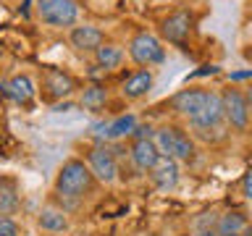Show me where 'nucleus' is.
<instances>
[{"mask_svg": "<svg viewBox=\"0 0 252 236\" xmlns=\"http://www.w3.org/2000/svg\"><path fill=\"white\" fill-rule=\"evenodd\" d=\"M53 189L61 200L79 202L94 189V176H92V171L87 168V163L82 157H68V160L58 168V173H55Z\"/></svg>", "mask_w": 252, "mask_h": 236, "instance_id": "nucleus-1", "label": "nucleus"}, {"mask_svg": "<svg viewBox=\"0 0 252 236\" xmlns=\"http://www.w3.org/2000/svg\"><path fill=\"white\" fill-rule=\"evenodd\" d=\"M153 145L158 149V155L173 157L176 163H189L197 152L194 137L184 129V126H176V123H165L160 129H155Z\"/></svg>", "mask_w": 252, "mask_h": 236, "instance_id": "nucleus-2", "label": "nucleus"}, {"mask_svg": "<svg viewBox=\"0 0 252 236\" xmlns=\"http://www.w3.org/2000/svg\"><path fill=\"white\" fill-rule=\"evenodd\" d=\"M118 149L116 145H110V142H100V145H94L87 149V168L92 171L94 181H102V184H113L118 178Z\"/></svg>", "mask_w": 252, "mask_h": 236, "instance_id": "nucleus-3", "label": "nucleus"}, {"mask_svg": "<svg viewBox=\"0 0 252 236\" xmlns=\"http://www.w3.org/2000/svg\"><path fill=\"white\" fill-rule=\"evenodd\" d=\"M34 13L45 27L71 29L79 19L76 0H34Z\"/></svg>", "mask_w": 252, "mask_h": 236, "instance_id": "nucleus-4", "label": "nucleus"}, {"mask_svg": "<svg viewBox=\"0 0 252 236\" xmlns=\"http://www.w3.org/2000/svg\"><path fill=\"white\" fill-rule=\"evenodd\" d=\"M129 58L137 63L139 68H150V66H160L165 60V47L153 31H137L129 39Z\"/></svg>", "mask_w": 252, "mask_h": 236, "instance_id": "nucleus-5", "label": "nucleus"}, {"mask_svg": "<svg viewBox=\"0 0 252 236\" xmlns=\"http://www.w3.org/2000/svg\"><path fill=\"white\" fill-rule=\"evenodd\" d=\"M220 108H223V123H228L234 131L244 134L250 126V100L247 94L236 87H226L223 92H218Z\"/></svg>", "mask_w": 252, "mask_h": 236, "instance_id": "nucleus-6", "label": "nucleus"}, {"mask_svg": "<svg viewBox=\"0 0 252 236\" xmlns=\"http://www.w3.org/2000/svg\"><path fill=\"white\" fill-rule=\"evenodd\" d=\"M74 89H76V82L68 71L55 68V66H47L42 71V97L47 102H58L63 97H71Z\"/></svg>", "mask_w": 252, "mask_h": 236, "instance_id": "nucleus-7", "label": "nucleus"}, {"mask_svg": "<svg viewBox=\"0 0 252 236\" xmlns=\"http://www.w3.org/2000/svg\"><path fill=\"white\" fill-rule=\"evenodd\" d=\"M192 27H194L192 13L181 8V11H173L163 19L160 34H163V39H168V42H173V45H184L189 39V34H192Z\"/></svg>", "mask_w": 252, "mask_h": 236, "instance_id": "nucleus-8", "label": "nucleus"}, {"mask_svg": "<svg viewBox=\"0 0 252 236\" xmlns=\"http://www.w3.org/2000/svg\"><path fill=\"white\" fill-rule=\"evenodd\" d=\"M208 97H210V89H202V87H189V89H179L176 94H173V97H171V108L189 121L192 116H197L202 110V105L208 102Z\"/></svg>", "mask_w": 252, "mask_h": 236, "instance_id": "nucleus-9", "label": "nucleus"}, {"mask_svg": "<svg viewBox=\"0 0 252 236\" xmlns=\"http://www.w3.org/2000/svg\"><path fill=\"white\" fill-rule=\"evenodd\" d=\"M220 126H223V108H220V97H218V92H210V97L202 105V110L197 116L189 118V129H192V131H202V129H220Z\"/></svg>", "mask_w": 252, "mask_h": 236, "instance_id": "nucleus-10", "label": "nucleus"}, {"mask_svg": "<svg viewBox=\"0 0 252 236\" xmlns=\"http://www.w3.org/2000/svg\"><path fill=\"white\" fill-rule=\"evenodd\" d=\"M68 42L79 53H94L105 42V34H102V29L92 27V24H74L68 29Z\"/></svg>", "mask_w": 252, "mask_h": 236, "instance_id": "nucleus-11", "label": "nucleus"}, {"mask_svg": "<svg viewBox=\"0 0 252 236\" xmlns=\"http://www.w3.org/2000/svg\"><path fill=\"white\" fill-rule=\"evenodd\" d=\"M153 84H155L153 71H150V68H139V71H134V74H129L124 79L121 97L124 100H142V97H147V94L153 92Z\"/></svg>", "mask_w": 252, "mask_h": 236, "instance_id": "nucleus-12", "label": "nucleus"}, {"mask_svg": "<svg viewBox=\"0 0 252 236\" xmlns=\"http://www.w3.org/2000/svg\"><path fill=\"white\" fill-rule=\"evenodd\" d=\"M3 89H5L8 97H11L13 102H19V105H32L34 97H37V84L29 74H13L3 84Z\"/></svg>", "mask_w": 252, "mask_h": 236, "instance_id": "nucleus-13", "label": "nucleus"}, {"mask_svg": "<svg viewBox=\"0 0 252 236\" xmlns=\"http://www.w3.org/2000/svg\"><path fill=\"white\" fill-rule=\"evenodd\" d=\"M150 178H153V184L158 189H163V192H168L179 184V163L173 160V157H165V155H158L155 165L147 171Z\"/></svg>", "mask_w": 252, "mask_h": 236, "instance_id": "nucleus-14", "label": "nucleus"}, {"mask_svg": "<svg viewBox=\"0 0 252 236\" xmlns=\"http://www.w3.org/2000/svg\"><path fill=\"white\" fill-rule=\"evenodd\" d=\"M129 157H131L134 168L147 173V171L155 165V160H158V149H155V145H153V139H134Z\"/></svg>", "mask_w": 252, "mask_h": 236, "instance_id": "nucleus-15", "label": "nucleus"}, {"mask_svg": "<svg viewBox=\"0 0 252 236\" xmlns=\"http://www.w3.org/2000/svg\"><path fill=\"white\" fill-rule=\"evenodd\" d=\"M134 126H137V116L134 113L118 116L108 126H102V142H118V139L129 137V134L134 131Z\"/></svg>", "mask_w": 252, "mask_h": 236, "instance_id": "nucleus-16", "label": "nucleus"}, {"mask_svg": "<svg viewBox=\"0 0 252 236\" xmlns=\"http://www.w3.org/2000/svg\"><path fill=\"white\" fill-rule=\"evenodd\" d=\"M79 102H82V108L87 110V113L97 116L108 105V89L102 84H90V87H84L82 100H79Z\"/></svg>", "mask_w": 252, "mask_h": 236, "instance_id": "nucleus-17", "label": "nucleus"}, {"mask_svg": "<svg viewBox=\"0 0 252 236\" xmlns=\"http://www.w3.org/2000/svg\"><path fill=\"white\" fill-rule=\"evenodd\" d=\"M124 58H126L124 47L113 45V42H102L97 50H94V60H97V66L105 68V71H116L124 63Z\"/></svg>", "mask_w": 252, "mask_h": 236, "instance_id": "nucleus-18", "label": "nucleus"}, {"mask_svg": "<svg viewBox=\"0 0 252 236\" xmlns=\"http://www.w3.org/2000/svg\"><path fill=\"white\" fill-rule=\"evenodd\" d=\"M37 226L42 228V231H47V234H63V231H68V228H71L66 212H63V210H55V207H47V210L39 212Z\"/></svg>", "mask_w": 252, "mask_h": 236, "instance_id": "nucleus-19", "label": "nucleus"}, {"mask_svg": "<svg viewBox=\"0 0 252 236\" xmlns=\"http://www.w3.org/2000/svg\"><path fill=\"white\" fill-rule=\"evenodd\" d=\"M247 231V215L239 210H228L218 218L216 223V234L218 236H228V234H244Z\"/></svg>", "mask_w": 252, "mask_h": 236, "instance_id": "nucleus-20", "label": "nucleus"}, {"mask_svg": "<svg viewBox=\"0 0 252 236\" xmlns=\"http://www.w3.org/2000/svg\"><path fill=\"white\" fill-rule=\"evenodd\" d=\"M19 186L13 178H0V215H11L19 210Z\"/></svg>", "mask_w": 252, "mask_h": 236, "instance_id": "nucleus-21", "label": "nucleus"}, {"mask_svg": "<svg viewBox=\"0 0 252 236\" xmlns=\"http://www.w3.org/2000/svg\"><path fill=\"white\" fill-rule=\"evenodd\" d=\"M0 236H21V226L11 215H0Z\"/></svg>", "mask_w": 252, "mask_h": 236, "instance_id": "nucleus-22", "label": "nucleus"}, {"mask_svg": "<svg viewBox=\"0 0 252 236\" xmlns=\"http://www.w3.org/2000/svg\"><path fill=\"white\" fill-rule=\"evenodd\" d=\"M153 134H155V129H153L150 123H147V126H139V123H137L129 137H134V139H153Z\"/></svg>", "mask_w": 252, "mask_h": 236, "instance_id": "nucleus-23", "label": "nucleus"}, {"mask_svg": "<svg viewBox=\"0 0 252 236\" xmlns=\"http://www.w3.org/2000/svg\"><path fill=\"white\" fill-rule=\"evenodd\" d=\"M250 76H252V71L247 68V71H231V74H228L226 79H228V82H247Z\"/></svg>", "mask_w": 252, "mask_h": 236, "instance_id": "nucleus-24", "label": "nucleus"}, {"mask_svg": "<svg viewBox=\"0 0 252 236\" xmlns=\"http://www.w3.org/2000/svg\"><path fill=\"white\" fill-rule=\"evenodd\" d=\"M242 189H244V197H250V173L242 176Z\"/></svg>", "mask_w": 252, "mask_h": 236, "instance_id": "nucleus-25", "label": "nucleus"}, {"mask_svg": "<svg viewBox=\"0 0 252 236\" xmlns=\"http://www.w3.org/2000/svg\"><path fill=\"white\" fill-rule=\"evenodd\" d=\"M197 236H218V234H216V231H200Z\"/></svg>", "mask_w": 252, "mask_h": 236, "instance_id": "nucleus-26", "label": "nucleus"}, {"mask_svg": "<svg viewBox=\"0 0 252 236\" xmlns=\"http://www.w3.org/2000/svg\"><path fill=\"white\" fill-rule=\"evenodd\" d=\"M0 60H3V47H0Z\"/></svg>", "mask_w": 252, "mask_h": 236, "instance_id": "nucleus-27", "label": "nucleus"}, {"mask_svg": "<svg viewBox=\"0 0 252 236\" xmlns=\"http://www.w3.org/2000/svg\"><path fill=\"white\" fill-rule=\"evenodd\" d=\"M228 236H244V234H228Z\"/></svg>", "mask_w": 252, "mask_h": 236, "instance_id": "nucleus-28", "label": "nucleus"}, {"mask_svg": "<svg viewBox=\"0 0 252 236\" xmlns=\"http://www.w3.org/2000/svg\"><path fill=\"white\" fill-rule=\"evenodd\" d=\"M244 236H247V231H244Z\"/></svg>", "mask_w": 252, "mask_h": 236, "instance_id": "nucleus-29", "label": "nucleus"}]
</instances>
